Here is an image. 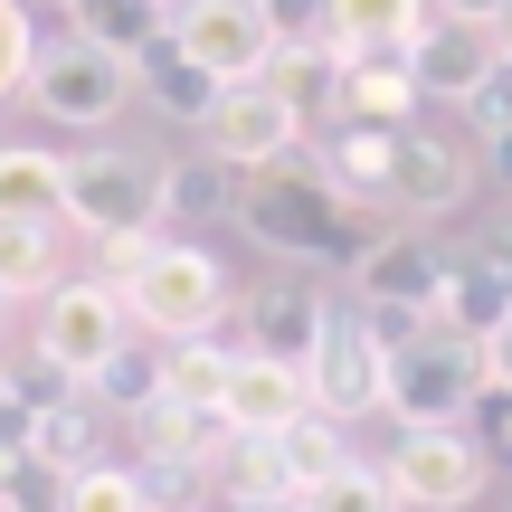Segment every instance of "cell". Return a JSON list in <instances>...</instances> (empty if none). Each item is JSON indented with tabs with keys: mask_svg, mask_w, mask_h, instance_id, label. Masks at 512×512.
<instances>
[{
	"mask_svg": "<svg viewBox=\"0 0 512 512\" xmlns=\"http://www.w3.org/2000/svg\"><path fill=\"white\" fill-rule=\"evenodd\" d=\"M484 181V143L475 133H437V124H408L399 152H389V219H446V209H465Z\"/></svg>",
	"mask_w": 512,
	"mask_h": 512,
	"instance_id": "cell-8",
	"label": "cell"
},
{
	"mask_svg": "<svg viewBox=\"0 0 512 512\" xmlns=\"http://www.w3.org/2000/svg\"><path fill=\"white\" fill-rule=\"evenodd\" d=\"M162 209H171V171L152 162V152H133V143L67 152V200H57V219L86 228L95 247H114V238H162Z\"/></svg>",
	"mask_w": 512,
	"mask_h": 512,
	"instance_id": "cell-4",
	"label": "cell"
},
{
	"mask_svg": "<svg viewBox=\"0 0 512 512\" xmlns=\"http://www.w3.org/2000/svg\"><path fill=\"white\" fill-rule=\"evenodd\" d=\"M380 380H389V342L370 332V313H323L304 351V399L313 418L351 427V418H380Z\"/></svg>",
	"mask_w": 512,
	"mask_h": 512,
	"instance_id": "cell-6",
	"label": "cell"
},
{
	"mask_svg": "<svg viewBox=\"0 0 512 512\" xmlns=\"http://www.w3.org/2000/svg\"><path fill=\"white\" fill-rule=\"evenodd\" d=\"M29 105L48 114V124H67V133H105L114 114L133 105V57L67 38V48H48L29 67Z\"/></svg>",
	"mask_w": 512,
	"mask_h": 512,
	"instance_id": "cell-9",
	"label": "cell"
},
{
	"mask_svg": "<svg viewBox=\"0 0 512 512\" xmlns=\"http://www.w3.org/2000/svg\"><path fill=\"white\" fill-rule=\"evenodd\" d=\"M171 48L209 76V86H256L275 57L266 0H171Z\"/></svg>",
	"mask_w": 512,
	"mask_h": 512,
	"instance_id": "cell-10",
	"label": "cell"
},
{
	"mask_svg": "<svg viewBox=\"0 0 512 512\" xmlns=\"http://www.w3.org/2000/svg\"><path fill=\"white\" fill-rule=\"evenodd\" d=\"M95 399H105L114 418H133V408H152V399H162V342H143V332H133V342H124V351L105 361V380H95Z\"/></svg>",
	"mask_w": 512,
	"mask_h": 512,
	"instance_id": "cell-28",
	"label": "cell"
},
{
	"mask_svg": "<svg viewBox=\"0 0 512 512\" xmlns=\"http://www.w3.org/2000/svg\"><path fill=\"white\" fill-rule=\"evenodd\" d=\"M465 133H484V143H512V67L494 57V76L475 86V105H465Z\"/></svg>",
	"mask_w": 512,
	"mask_h": 512,
	"instance_id": "cell-33",
	"label": "cell"
},
{
	"mask_svg": "<svg viewBox=\"0 0 512 512\" xmlns=\"http://www.w3.org/2000/svg\"><path fill=\"white\" fill-rule=\"evenodd\" d=\"M228 361H238V342H162V399L171 408H200V418H219L228 399Z\"/></svg>",
	"mask_w": 512,
	"mask_h": 512,
	"instance_id": "cell-22",
	"label": "cell"
},
{
	"mask_svg": "<svg viewBox=\"0 0 512 512\" xmlns=\"http://www.w3.org/2000/svg\"><path fill=\"white\" fill-rule=\"evenodd\" d=\"M114 294H124V313H133L143 342H200V332H219L228 304H238L228 266H219L200 238H171V228L152 238V256H143Z\"/></svg>",
	"mask_w": 512,
	"mask_h": 512,
	"instance_id": "cell-3",
	"label": "cell"
},
{
	"mask_svg": "<svg viewBox=\"0 0 512 512\" xmlns=\"http://www.w3.org/2000/svg\"><path fill=\"white\" fill-rule=\"evenodd\" d=\"M484 370H494V389H503V399H512V323L494 332V342H484Z\"/></svg>",
	"mask_w": 512,
	"mask_h": 512,
	"instance_id": "cell-36",
	"label": "cell"
},
{
	"mask_svg": "<svg viewBox=\"0 0 512 512\" xmlns=\"http://www.w3.org/2000/svg\"><path fill=\"white\" fill-rule=\"evenodd\" d=\"M29 67H38L29 10H19V0H0V105H10V95H29Z\"/></svg>",
	"mask_w": 512,
	"mask_h": 512,
	"instance_id": "cell-32",
	"label": "cell"
},
{
	"mask_svg": "<svg viewBox=\"0 0 512 512\" xmlns=\"http://www.w3.org/2000/svg\"><path fill=\"white\" fill-rule=\"evenodd\" d=\"M389 484H399L408 512H465L494 475H484V456H475L465 427H408V437L389 446Z\"/></svg>",
	"mask_w": 512,
	"mask_h": 512,
	"instance_id": "cell-12",
	"label": "cell"
},
{
	"mask_svg": "<svg viewBox=\"0 0 512 512\" xmlns=\"http://www.w3.org/2000/svg\"><path fill=\"white\" fill-rule=\"evenodd\" d=\"M209 484L228 494V512H266V503H294L285 465H275V437H228L219 465H209Z\"/></svg>",
	"mask_w": 512,
	"mask_h": 512,
	"instance_id": "cell-25",
	"label": "cell"
},
{
	"mask_svg": "<svg viewBox=\"0 0 512 512\" xmlns=\"http://www.w3.org/2000/svg\"><path fill=\"white\" fill-rule=\"evenodd\" d=\"M0 342H10V294H0Z\"/></svg>",
	"mask_w": 512,
	"mask_h": 512,
	"instance_id": "cell-39",
	"label": "cell"
},
{
	"mask_svg": "<svg viewBox=\"0 0 512 512\" xmlns=\"http://www.w3.org/2000/svg\"><path fill=\"white\" fill-rule=\"evenodd\" d=\"M332 29H342L351 48H389V57H408L427 29H437V10H427V0H332Z\"/></svg>",
	"mask_w": 512,
	"mask_h": 512,
	"instance_id": "cell-27",
	"label": "cell"
},
{
	"mask_svg": "<svg viewBox=\"0 0 512 512\" xmlns=\"http://www.w3.org/2000/svg\"><path fill=\"white\" fill-rule=\"evenodd\" d=\"M304 370L275 361V351H238L228 361V399H219V427L228 437H285L294 418H304Z\"/></svg>",
	"mask_w": 512,
	"mask_h": 512,
	"instance_id": "cell-13",
	"label": "cell"
},
{
	"mask_svg": "<svg viewBox=\"0 0 512 512\" xmlns=\"http://www.w3.org/2000/svg\"><path fill=\"white\" fill-rule=\"evenodd\" d=\"M408 67H418V95L427 105H475V86L494 76V29H465V19H437V29L408 48Z\"/></svg>",
	"mask_w": 512,
	"mask_h": 512,
	"instance_id": "cell-15",
	"label": "cell"
},
{
	"mask_svg": "<svg viewBox=\"0 0 512 512\" xmlns=\"http://www.w3.org/2000/svg\"><path fill=\"white\" fill-rule=\"evenodd\" d=\"M133 95H143V105H162L171 124H181V114H190V124H200V114L219 105V86H209V76L190 67V57L171 48V38H152V48L133 57Z\"/></svg>",
	"mask_w": 512,
	"mask_h": 512,
	"instance_id": "cell-23",
	"label": "cell"
},
{
	"mask_svg": "<svg viewBox=\"0 0 512 512\" xmlns=\"http://www.w3.org/2000/svg\"><path fill=\"white\" fill-rule=\"evenodd\" d=\"M494 266H503V294H512V247H494Z\"/></svg>",
	"mask_w": 512,
	"mask_h": 512,
	"instance_id": "cell-38",
	"label": "cell"
},
{
	"mask_svg": "<svg viewBox=\"0 0 512 512\" xmlns=\"http://www.w3.org/2000/svg\"><path fill=\"white\" fill-rule=\"evenodd\" d=\"M133 342V313L124 294L105 285V275H67V285L38 304V332H29V361H48L67 389H95L105 380V361Z\"/></svg>",
	"mask_w": 512,
	"mask_h": 512,
	"instance_id": "cell-5",
	"label": "cell"
},
{
	"mask_svg": "<svg viewBox=\"0 0 512 512\" xmlns=\"http://www.w3.org/2000/svg\"><path fill=\"white\" fill-rule=\"evenodd\" d=\"M304 512H408V503H399V484H389V465L351 456L342 475L323 484V494H304Z\"/></svg>",
	"mask_w": 512,
	"mask_h": 512,
	"instance_id": "cell-30",
	"label": "cell"
},
{
	"mask_svg": "<svg viewBox=\"0 0 512 512\" xmlns=\"http://www.w3.org/2000/svg\"><path fill=\"white\" fill-rule=\"evenodd\" d=\"M323 294H313V285H266V294H247V332H256V342L247 351H275V361H294V370H304V351H313V332H323Z\"/></svg>",
	"mask_w": 512,
	"mask_h": 512,
	"instance_id": "cell-18",
	"label": "cell"
},
{
	"mask_svg": "<svg viewBox=\"0 0 512 512\" xmlns=\"http://www.w3.org/2000/svg\"><path fill=\"white\" fill-rule=\"evenodd\" d=\"M351 294H361L370 332L389 342V332H408V323L437 313V294H446V247H427L418 228H380L370 256L351 266Z\"/></svg>",
	"mask_w": 512,
	"mask_h": 512,
	"instance_id": "cell-7",
	"label": "cell"
},
{
	"mask_svg": "<svg viewBox=\"0 0 512 512\" xmlns=\"http://www.w3.org/2000/svg\"><path fill=\"white\" fill-rule=\"evenodd\" d=\"M57 200H67V152L0 143V219H57Z\"/></svg>",
	"mask_w": 512,
	"mask_h": 512,
	"instance_id": "cell-20",
	"label": "cell"
},
{
	"mask_svg": "<svg viewBox=\"0 0 512 512\" xmlns=\"http://www.w3.org/2000/svg\"><path fill=\"white\" fill-rule=\"evenodd\" d=\"M266 512H304V503H266Z\"/></svg>",
	"mask_w": 512,
	"mask_h": 512,
	"instance_id": "cell-40",
	"label": "cell"
},
{
	"mask_svg": "<svg viewBox=\"0 0 512 512\" xmlns=\"http://www.w3.org/2000/svg\"><path fill=\"white\" fill-rule=\"evenodd\" d=\"M275 465H285L294 503H304V494H323V484L351 465V427H332V418H313V408H304V418L275 437Z\"/></svg>",
	"mask_w": 512,
	"mask_h": 512,
	"instance_id": "cell-26",
	"label": "cell"
},
{
	"mask_svg": "<svg viewBox=\"0 0 512 512\" xmlns=\"http://www.w3.org/2000/svg\"><path fill=\"white\" fill-rule=\"evenodd\" d=\"M67 10H76V38L114 57H143L152 38H171V0H67Z\"/></svg>",
	"mask_w": 512,
	"mask_h": 512,
	"instance_id": "cell-24",
	"label": "cell"
},
{
	"mask_svg": "<svg viewBox=\"0 0 512 512\" xmlns=\"http://www.w3.org/2000/svg\"><path fill=\"white\" fill-rule=\"evenodd\" d=\"M465 437H475L484 475H494V484H512V399H503V389H484V408L465 418Z\"/></svg>",
	"mask_w": 512,
	"mask_h": 512,
	"instance_id": "cell-31",
	"label": "cell"
},
{
	"mask_svg": "<svg viewBox=\"0 0 512 512\" xmlns=\"http://www.w3.org/2000/svg\"><path fill=\"white\" fill-rule=\"evenodd\" d=\"M114 427H124V418H114L95 389H57V399L29 418V456L67 484V475H86V465H105V437H114Z\"/></svg>",
	"mask_w": 512,
	"mask_h": 512,
	"instance_id": "cell-14",
	"label": "cell"
},
{
	"mask_svg": "<svg viewBox=\"0 0 512 512\" xmlns=\"http://www.w3.org/2000/svg\"><path fill=\"white\" fill-rule=\"evenodd\" d=\"M48 512H152V494H143V475H133V465H86V475H67L57 484V503Z\"/></svg>",
	"mask_w": 512,
	"mask_h": 512,
	"instance_id": "cell-29",
	"label": "cell"
},
{
	"mask_svg": "<svg viewBox=\"0 0 512 512\" xmlns=\"http://www.w3.org/2000/svg\"><path fill=\"white\" fill-rule=\"evenodd\" d=\"M171 171V209H162V228L171 238H190V228H219V219H238V181L247 171H228V162H162Z\"/></svg>",
	"mask_w": 512,
	"mask_h": 512,
	"instance_id": "cell-19",
	"label": "cell"
},
{
	"mask_svg": "<svg viewBox=\"0 0 512 512\" xmlns=\"http://www.w3.org/2000/svg\"><path fill=\"white\" fill-rule=\"evenodd\" d=\"M484 389H494V370H484V342H465V332H446L437 313L408 332H389V380H380V418L408 427H465L484 408Z\"/></svg>",
	"mask_w": 512,
	"mask_h": 512,
	"instance_id": "cell-2",
	"label": "cell"
},
{
	"mask_svg": "<svg viewBox=\"0 0 512 512\" xmlns=\"http://www.w3.org/2000/svg\"><path fill=\"white\" fill-rule=\"evenodd\" d=\"M437 323L465 332V342H494L512 323V294H503V266L494 247H446V294H437Z\"/></svg>",
	"mask_w": 512,
	"mask_h": 512,
	"instance_id": "cell-16",
	"label": "cell"
},
{
	"mask_svg": "<svg viewBox=\"0 0 512 512\" xmlns=\"http://www.w3.org/2000/svg\"><path fill=\"white\" fill-rule=\"evenodd\" d=\"M418 67L408 57H389V48H361L351 57V76H342V124H380V133H408L418 124Z\"/></svg>",
	"mask_w": 512,
	"mask_h": 512,
	"instance_id": "cell-17",
	"label": "cell"
},
{
	"mask_svg": "<svg viewBox=\"0 0 512 512\" xmlns=\"http://www.w3.org/2000/svg\"><path fill=\"white\" fill-rule=\"evenodd\" d=\"M67 285V275H57V219H0V294H10V304H48V294Z\"/></svg>",
	"mask_w": 512,
	"mask_h": 512,
	"instance_id": "cell-21",
	"label": "cell"
},
{
	"mask_svg": "<svg viewBox=\"0 0 512 512\" xmlns=\"http://www.w3.org/2000/svg\"><path fill=\"white\" fill-rule=\"evenodd\" d=\"M200 152L228 171H266L304 152V114L285 105L275 86H219V105L200 114Z\"/></svg>",
	"mask_w": 512,
	"mask_h": 512,
	"instance_id": "cell-11",
	"label": "cell"
},
{
	"mask_svg": "<svg viewBox=\"0 0 512 512\" xmlns=\"http://www.w3.org/2000/svg\"><path fill=\"white\" fill-rule=\"evenodd\" d=\"M427 10H437V19H465V29H494L503 0H427Z\"/></svg>",
	"mask_w": 512,
	"mask_h": 512,
	"instance_id": "cell-35",
	"label": "cell"
},
{
	"mask_svg": "<svg viewBox=\"0 0 512 512\" xmlns=\"http://www.w3.org/2000/svg\"><path fill=\"white\" fill-rule=\"evenodd\" d=\"M266 29L275 48H313V38H332V0H266Z\"/></svg>",
	"mask_w": 512,
	"mask_h": 512,
	"instance_id": "cell-34",
	"label": "cell"
},
{
	"mask_svg": "<svg viewBox=\"0 0 512 512\" xmlns=\"http://www.w3.org/2000/svg\"><path fill=\"white\" fill-rule=\"evenodd\" d=\"M494 57H503V67H512V0H503V10H494Z\"/></svg>",
	"mask_w": 512,
	"mask_h": 512,
	"instance_id": "cell-37",
	"label": "cell"
},
{
	"mask_svg": "<svg viewBox=\"0 0 512 512\" xmlns=\"http://www.w3.org/2000/svg\"><path fill=\"white\" fill-rule=\"evenodd\" d=\"M228 228H247L266 256H294V266H361L370 238H380V219L370 209H351L342 190L313 171V152H294V162H266V171H247L238 181V219Z\"/></svg>",
	"mask_w": 512,
	"mask_h": 512,
	"instance_id": "cell-1",
	"label": "cell"
}]
</instances>
